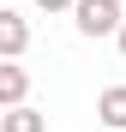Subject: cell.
I'll return each instance as SVG.
<instances>
[{
  "label": "cell",
  "instance_id": "cell-6",
  "mask_svg": "<svg viewBox=\"0 0 126 132\" xmlns=\"http://www.w3.org/2000/svg\"><path fill=\"white\" fill-rule=\"evenodd\" d=\"M36 6H42V12H66L72 0H36Z\"/></svg>",
  "mask_w": 126,
  "mask_h": 132
},
{
  "label": "cell",
  "instance_id": "cell-1",
  "mask_svg": "<svg viewBox=\"0 0 126 132\" xmlns=\"http://www.w3.org/2000/svg\"><path fill=\"white\" fill-rule=\"evenodd\" d=\"M66 12H72L78 36H114V30H120V18H126L120 0H72Z\"/></svg>",
  "mask_w": 126,
  "mask_h": 132
},
{
  "label": "cell",
  "instance_id": "cell-4",
  "mask_svg": "<svg viewBox=\"0 0 126 132\" xmlns=\"http://www.w3.org/2000/svg\"><path fill=\"white\" fill-rule=\"evenodd\" d=\"M96 114L108 132H126V84H108V90L96 96Z\"/></svg>",
  "mask_w": 126,
  "mask_h": 132
},
{
  "label": "cell",
  "instance_id": "cell-3",
  "mask_svg": "<svg viewBox=\"0 0 126 132\" xmlns=\"http://www.w3.org/2000/svg\"><path fill=\"white\" fill-rule=\"evenodd\" d=\"M0 132H48V114L30 102H12V108H0Z\"/></svg>",
  "mask_w": 126,
  "mask_h": 132
},
{
  "label": "cell",
  "instance_id": "cell-5",
  "mask_svg": "<svg viewBox=\"0 0 126 132\" xmlns=\"http://www.w3.org/2000/svg\"><path fill=\"white\" fill-rule=\"evenodd\" d=\"M24 96H30V72L12 66V60H0V108H12V102H24Z\"/></svg>",
  "mask_w": 126,
  "mask_h": 132
},
{
  "label": "cell",
  "instance_id": "cell-2",
  "mask_svg": "<svg viewBox=\"0 0 126 132\" xmlns=\"http://www.w3.org/2000/svg\"><path fill=\"white\" fill-rule=\"evenodd\" d=\"M24 48H30V24H24L12 6H0V60H18Z\"/></svg>",
  "mask_w": 126,
  "mask_h": 132
},
{
  "label": "cell",
  "instance_id": "cell-8",
  "mask_svg": "<svg viewBox=\"0 0 126 132\" xmlns=\"http://www.w3.org/2000/svg\"><path fill=\"white\" fill-rule=\"evenodd\" d=\"M120 6H126V0H120Z\"/></svg>",
  "mask_w": 126,
  "mask_h": 132
},
{
  "label": "cell",
  "instance_id": "cell-7",
  "mask_svg": "<svg viewBox=\"0 0 126 132\" xmlns=\"http://www.w3.org/2000/svg\"><path fill=\"white\" fill-rule=\"evenodd\" d=\"M114 48H120V60H126V18H120V30H114Z\"/></svg>",
  "mask_w": 126,
  "mask_h": 132
}]
</instances>
